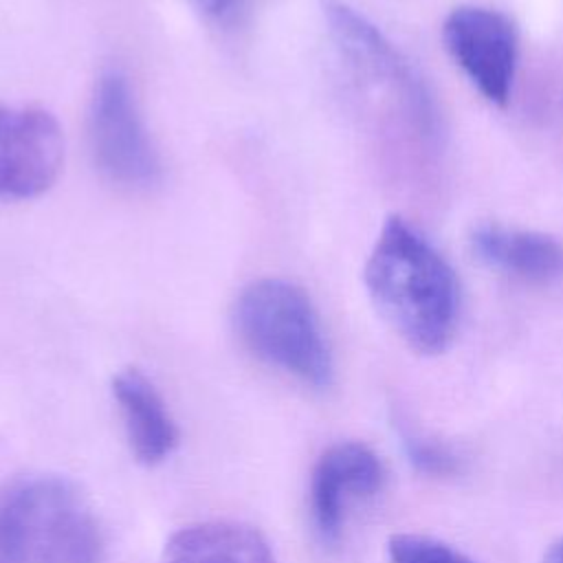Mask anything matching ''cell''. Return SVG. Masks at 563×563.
Instances as JSON below:
<instances>
[{"label": "cell", "mask_w": 563, "mask_h": 563, "mask_svg": "<svg viewBox=\"0 0 563 563\" xmlns=\"http://www.w3.org/2000/svg\"><path fill=\"white\" fill-rule=\"evenodd\" d=\"M407 442V451L411 455V460L424 468V471H449L451 466V455L438 446V444H431L427 440H420V438H405Z\"/></svg>", "instance_id": "14"}, {"label": "cell", "mask_w": 563, "mask_h": 563, "mask_svg": "<svg viewBox=\"0 0 563 563\" xmlns=\"http://www.w3.org/2000/svg\"><path fill=\"white\" fill-rule=\"evenodd\" d=\"M90 147L99 169L117 185L143 189L161 176L158 154L139 114L128 79L108 70L90 101Z\"/></svg>", "instance_id": "4"}, {"label": "cell", "mask_w": 563, "mask_h": 563, "mask_svg": "<svg viewBox=\"0 0 563 563\" xmlns=\"http://www.w3.org/2000/svg\"><path fill=\"white\" fill-rule=\"evenodd\" d=\"M233 325L244 347L262 363L306 387L332 380V352L310 295L286 279L264 277L238 295Z\"/></svg>", "instance_id": "3"}, {"label": "cell", "mask_w": 563, "mask_h": 563, "mask_svg": "<svg viewBox=\"0 0 563 563\" xmlns=\"http://www.w3.org/2000/svg\"><path fill=\"white\" fill-rule=\"evenodd\" d=\"M0 563H103L99 523L73 482L35 473L0 490Z\"/></svg>", "instance_id": "2"}, {"label": "cell", "mask_w": 563, "mask_h": 563, "mask_svg": "<svg viewBox=\"0 0 563 563\" xmlns=\"http://www.w3.org/2000/svg\"><path fill=\"white\" fill-rule=\"evenodd\" d=\"M468 242L477 260L519 279L548 284L563 277V244L552 235L479 224Z\"/></svg>", "instance_id": "9"}, {"label": "cell", "mask_w": 563, "mask_h": 563, "mask_svg": "<svg viewBox=\"0 0 563 563\" xmlns=\"http://www.w3.org/2000/svg\"><path fill=\"white\" fill-rule=\"evenodd\" d=\"M442 40L455 64L490 103L510 97L517 66V29L488 7H455L442 24Z\"/></svg>", "instance_id": "5"}, {"label": "cell", "mask_w": 563, "mask_h": 563, "mask_svg": "<svg viewBox=\"0 0 563 563\" xmlns=\"http://www.w3.org/2000/svg\"><path fill=\"white\" fill-rule=\"evenodd\" d=\"M545 563H563V539H559V541L550 548V552H548V556H545Z\"/></svg>", "instance_id": "15"}, {"label": "cell", "mask_w": 563, "mask_h": 563, "mask_svg": "<svg viewBox=\"0 0 563 563\" xmlns=\"http://www.w3.org/2000/svg\"><path fill=\"white\" fill-rule=\"evenodd\" d=\"M112 396L134 460L145 466L165 462L178 444V427L154 383L141 369L125 367L112 376Z\"/></svg>", "instance_id": "8"}, {"label": "cell", "mask_w": 563, "mask_h": 563, "mask_svg": "<svg viewBox=\"0 0 563 563\" xmlns=\"http://www.w3.org/2000/svg\"><path fill=\"white\" fill-rule=\"evenodd\" d=\"M64 163V134L42 108L0 101V200H26L53 187Z\"/></svg>", "instance_id": "6"}, {"label": "cell", "mask_w": 563, "mask_h": 563, "mask_svg": "<svg viewBox=\"0 0 563 563\" xmlns=\"http://www.w3.org/2000/svg\"><path fill=\"white\" fill-rule=\"evenodd\" d=\"M165 563H275L266 537L240 521H202L176 530Z\"/></svg>", "instance_id": "11"}, {"label": "cell", "mask_w": 563, "mask_h": 563, "mask_svg": "<svg viewBox=\"0 0 563 563\" xmlns=\"http://www.w3.org/2000/svg\"><path fill=\"white\" fill-rule=\"evenodd\" d=\"M363 279L378 314L413 352L440 354L451 345L460 317L457 279L407 220L389 216L383 222Z\"/></svg>", "instance_id": "1"}, {"label": "cell", "mask_w": 563, "mask_h": 563, "mask_svg": "<svg viewBox=\"0 0 563 563\" xmlns=\"http://www.w3.org/2000/svg\"><path fill=\"white\" fill-rule=\"evenodd\" d=\"M200 15L218 29H235L249 13V0H191Z\"/></svg>", "instance_id": "13"}, {"label": "cell", "mask_w": 563, "mask_h": 563, "mask_svg": "<svg viewBox=\"0 0 563 563\" xmlns=\"http://www.w3.org/2000/svg\"><path fill=\"white\" fill-rule=\"evenodd\" d=\"M321 9L336 48L354 70L374 81H389L407 92L413 90L402 57L367 18L343 0H323Z\"/></svg>", "instance_id": "10"}, {"label": "cell", "mask_w": 563, "mask_h": 563, "mask_svg": "<svg viewBox=\"0 0 563 563\" xmlns=\"http://www.w3.org/2000/svg\"><path fill=\"white\" fill-rule=\"evenodd\" d=\"M385 468L363 442H339L321 453L310 477V517L323 541H336L350 504L383 488Z\"/></svg>", "instance_id": "7"}, {"label": "cell", "mask_w": 563, "mask_h": 563, "mask_svg": "<svg viewBox=\"0 0 563 563\" xmlns=\"http://www.w3.org/2000/svg\"><path fill=\"white\" fill-rule=\"evenodd\" d=\"M387 556L389 563H473L453 545L413 532L394 534L387 543Z\"/></svg>", "instance_id": "12"}]
</instances>
